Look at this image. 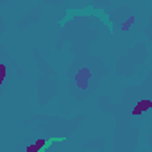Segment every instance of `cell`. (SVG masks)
Segmentation results:
<instances>
[{
  "label": "cell",
  "mask_w": 152,
  "mask_h": 152,
  "mask_svg": "<svg viewBox=\"0 0 152 152\" xmlns=\"http://www.w3.org/2000/svg\"><path fill=\"white\" fill-rule=\"evenodd\" d=\"M134 20H136V18H134V16H131V18H129V20H125V22H124V23H122V31H129V29H131V25H132V23H134Z\"/></svg>",
  "instance_id": "1"
}]
</instances>
